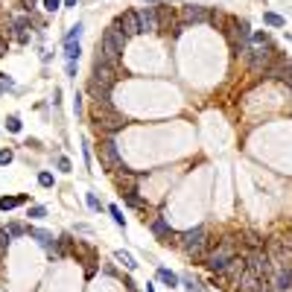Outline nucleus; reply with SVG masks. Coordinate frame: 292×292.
<instances>
[{"mask_svg":"<svg viewBox=\"0 0 292 292\" xmlns=\"http://www.w3.org/2000/svg\"><path fill=\"white\" fill-rule=\"evenodd\" d=\"M91 123H94L99 131L114 134V131L123 129L129 120H126V114H120V111L111 105V99H102V102H94V105H91Z\"/></svg>","mask_w":292,"mask_h":292,"instance_id":"nucleus-1","label":"nucleus"},{"mask_svg":"<svg viewBox=\"0 0 292 292\" xmlns=\"http://www.w3.org/2000/svg\"><path fill=\"white\" fill-rule=\"evenodd\" d=\"M117 82V67L105 65V62H94V79L88 82V94L94 97V102H102V99H111V88Z\"/></svg>","mask_w":292,"mask_h":292,"instance_id":"nucleus-2","label":"nucleus"},{"mask_svg":"<svg viewBox=\"0 0 292 292\" xmlns=\"http://www.w3.org/2000/svg\"><path fill=\"white\" fill-rule=\"evenodd\" d=\"M123 47H126V35L120 33L114 24L102 33V41H99V62L111 67H120V59H123Z\"/></svg>","mask_w":292,"mask_h":292,"instance_id":"nucleus-3","label":"nucleus"},{"mask_svg":"<svg viewBox=\"0 0 292 292\" xmlns=\"http://www.w3.org/2000/svg\"><path fill=\"white\" fill-rule=\"evenodd\" d=\"M178 240H181V246H184V251H187L190 260H205L208 257V228L205 225H196L193 231L181 234Z\"/></svg>","mask_w":292,"mask_h":292,"instance_id":"nucleus-4","label":"nucleus"},{"mask_svg":"<svg viewBox=\"0 0 292 292\" xmlns=\"http://www.w3.org/2000/svg\"><path fill=\"white\" fill-rule=\"evenodd\" d=\"M234 257H237V240H234V237H225L213 251H208V257L205 260H208V269H210L213 275H219Z\"/></svg>","mask_w":292,"mask_h":292,"instance_id":"nucleus-5","label":"nucleus"},{"mask_svg":"<svg viewBox=\"0 0 292 292\" xmlns=\"http://www.w3.org/2000/svg\"><path fill=\"white\" fill-rule=\"evenodd\" d=\"M97 149H99V164H102L108 172H120V169H123V158H120L114 140H102Z\"/></svg>","mask_w":292,"mask_h":292,"instance_id":"nucleus-6","label":"nucleus"},{"mask_svg":"<svg viewBox=\"0 0 292 292\" xmlns=\"http://www.w3.org/2000/svg\"><path fill=\"white\" fill-rule=\"evenodd\" d=\"M27 234L38 240V246L47 251V254H53V257H62V251H59V240L50 234V231H44V228H27Z\"/></svg>","mask_w":292,"mask_h":292,"instance_id":"nucleus-7","label":"nucleus"},{"mask_svg":"<svg viewBox=\"0 0 292 292\" xmlns=\"http://www.w3.org/2000/svg\"><path fill=\"white\" fill-rule=\"evenodd\" d=\"M269 263H272L269 254H266L263 249H254V251L246 257V269L254 272V275H260V278H266V275H269Z\"/></svg>","mask_w":292,"mask_h":292,"instance_id":"nucleus-8","label":"nucleus"},{"mask_svg":"<svg viewBox=\"0 0 292 292\" xmlns=\"http://www.w3.org/2000/svg\"><path fill=\"white\" fill-rule=\"evenodd\" d=\"M114 27H117L120 33L126 35V38H131V35H137V33H143V30H140V18H137V12H123V15L114 21Z\"/></svg>","mask_w":292,"mask_h":292,"instance_id":"nucleus-9","label":"nucleus"},{"mask_svg":"<svg viewBox=\"0 0 292 292\" xmlns=\"http://www.w3.org/2000/svg\"><path fill=\"white\" fill-rule=\"evenodd\" d=\"M181 18H184V24H202V21H210V12L205 6H199V3H187Z\"/></svg>","mask_w":292,"mask_h":292,"instance_id":"nucleus-10","label":"nucleus"},{"mask_svg":"<svg viewBox=\"0 0 292 292\" xmlns=\"http://www.w3.org/2000/svg\"><path fill=\"white\" fill-rule=\"evenodd\" d=\"M260 290H263V278L246 269L240 275V281H237V292H260Z\"/></svg>","mask_w":292,"mask_h":292,"instance_id":"nucleus-11","label":"nucleus"},{"mask_svg":"<svg viewBox=\"0 0 292 292\" xmlns=\"http://www.w3.org/2000/svg\"><path fill=\"white\" fill-rule=\"evenodd\" d=\"M137 18H140V30H143V33H158V9H155V6L140 9Z\"/></svg>","mask_w":292,"mask_h":292,"instance_id":"nucleus-12","label":"nucleus"},{"mask_svg":"<svg viewBox=\"0 0 292 292\" xmlns=\"http://www.w3.org/2000/svg\"><path fill=\"white\" fill-rule=\"evenodd\" d=\"M149 228H152V234H155L158 240H164V243H169V240H178V234H172V228L167 225V219H164V216H155Z\"/></svg>","mask_w":292,"mask_h":292,"instance_id":"nucleus-13","label":"nucleus"},{"mask_svg":"<svg viewBox=\"0 0 292 292\" xmlns=\"http://www.w3.org/2000/svg\"><path fill=\"white\" fill-rule=\"evenodd\" d=\"M272 290H278V292L292 290V269H278V272H275V278H272Z\"/></svg>","mask_w":292,"mask_h":292,"instance_id":"nucleus-14","label":"nucleus"},{"mask_svg":"<svg viewBox=\"0 0 292 292\" xmlns=\"http://www.w3.org/2000/svg\"><path fill=\"white\" fill-rule=\"evenodd\" d=\"M114 181H117V187L123 190V193H137L134 187H137V178L131 175V172H126V167H123V172H114Z\"/></svg>","mask_w":292,"mask_h":292,"instance_id":"nucleus-15","label":"nucleus"},{"mask_svg":"<svg viewBox=\"0 0 292 292\" xmlns=\"http://www.w3.org/2000/svg\"><path fill=\"white\" fill-rule=\"evenodd\" d=\"M24 202H27V196H3L0 199V210H12V208H18Z\"/></svg>","mask_w":292,"mask_h":292,"instance_id":"nucleus-16","label":"nucleus"},{"mask_svg":"<svg viewBox=\"0 0 292 292\" xmlns=\"http://www.w3.org/2000/svg\"><path fill=\"white\" fill-rule=\"evenodd\" d=\"M158 281L167 287H178V275H172L169 269H158Z\"/></svg>","mask_w":292,"mask_h":292,"instance_id":"nucleus-17","label":"nucleus"},{"mask_svg":"<svg viewBox=\"0 0 292 292\" xmlns=\"http://www.w3.org/2000/svg\"><path fill=\"white\" fill-rule=\"evenodd\" d=\"M79 53H82V50H79V41H67V44H65L67 62H76V59H79Z\"/></svg>","mask_w":292,"mask_h":292,"instance_id":"nucleus-18","label":"nucleus"},{"mask_svg":"<svg viewBox=\"0 0 292 292\" xmlns=\"http://www.w3.org/2000/svg\"><path fill=\"white\" fill-rule=\"evenodd\" d=\"M181 281H184V287H187V290H190V292H208V287H202V284L196 281L193 275H184Z\"/></svg>","mask_w":292,"mask_h":292,"instance_id":"nucleus-19","label":"nucleus"},{"mask_svg":"<svg viewBox=\"0 0 292 292\" xmlns=\"http://www.w3.org/2000/svg\"><path fill=\"white\" fill-rule=\"evenodd\" d=\"M126 196V205L129 208H137V210H146V202L140 199V196H134V193H123Z\"/></svg>","mask_w":292,"mask_h":292,"instance_id":"nucleus-20","label":"nucleus"},{"mask_svg":"<svg viewBox=\"0 0 292 292\" xmlns=\"http://www.w3.org/2000/svg\"><path fill=\"white\" fill-rule=\"evenodd\" d=\"M114 260H117V263H123L126 269H134V266H137V263H134V257H131L129 251H117V254H114Z\"/></svg>","mask_w":292,"mask_h":292,"instance_id":"nucleus-21","label":"nucleus"},{"mask_svg":"<svg viewBox=\"0 0 292 292\" xmlns=\"http://www.w3.org/2000/svg\"><path fill=\"white\" fill-rule=\"evenodd\" d=\"M249 41H251V50H254V47H266V44H269V35L266 33H251Z\"/></svg>","mask_w":292,"mask_h":292,"instance_id":"nucleus-22","label":"nucleus"},{"mask_svg":"<svg viewBox=\"0 0 292 292\" xmlns=\"http://www.w3.org/2000/svg\"><path fill=\"white\" fill-rule=\"evenodd\" d=\"M263 21H266L269 27H284V24H287V21H284L281 15H275V12H266V15H263Z\"/></svg>","mask_w":292,"mask_h":292,"instance_id":"nucleus-23","label":"nucleus"},{"mask_svg":"<svg viewBox=\"0 0 292 292\" xmlns=\"http://www.w3.org/2000/svg\"><path fill=\"white\" fill-rule=\"evenodd\" d=\"M9 243H12V234H9L6 228H0V254H6V249H9Z\"/></svg>","mask_w":292,"mask_h":292,"instance_id":"nucleus-24","label":"nucleus"},{"mask_svg":"<svg viewBox=\"0 0 292 292\" xmlns=\"http://www.w3.org/2000/svg\"><path fill=\"white\" fill-rule=\"evenodd\" d=\"M12 237H24L27 234V225H21V222H9V228H6Z\"/></svg>","mask_w":292,"mask_h":292,"instance_id":"nucleus-25","label":"nucleus"},{"mask_svg":"<svg viewBox=\"0 0 292 292\" xmlns=\"http://www.w3.org/2000/svg\"><path fill=\"white\" fill-rule=\"evenodd\" d=\"M108 213L114 216V222H117V225H120V228H126V216L120 213V208H114V205H111V208H108Z\"/></svg>","mask_w":292,"mask_h":292,"instance_id":"nucleus-26","label":"nucleus"},{"mask_svg":"<svg viewBox=\"0 0 292 292\" xmlns=\"http://www.w3.org/2000/svg\"><path fill=\"white\" fill-rule=\"evenodd\" d=\"M79 35H82V24H76V27H70V33L65 35V44H67V41H79Z\"/></svg>","mask_w":292,"mask_h":292,"instance_id":"nucleus-27","label":"nucleus"},{"mask_svg":"<svg viewBox=\"0 0 292 292\" xmlns=\"http://www.w3.org/2000/svg\"><path fill=\"white\" fill-rule=\"evenodd\" d=\"M6 129H9V131H21V120H18V117L12 114V117L6 120Z\"/></svg>","mask_w":292,"mask_h":292,"instance_id":"nucleus-28","label":"nucleus"},{"mask_svg":"<svg viewBox=\"0 0 292 292\" xmlns=\"http://www.w3.org/2000/svg\"><path fill=\"white\" fill-rule=\"evenodd\" d=\"M30 216H33V219H41V216H47V208L35 205V208H30Z\"/></svg>","mask_w":292,"mask_h":292,"instance_id":"nucleus-29","label":"nucleus"},{"mask_svg":"<svg viewBox=\"0 0 292 292\" xmlns=\"http://www.w3.org/2000/svg\"><path fill=\"white\" fill-rule=\"evenodd\" d=\"M38 184H41V187H53V175H50V172H41V175H38Z\"/></svg>","mask_w":292,"mask_h":292,"instance_id":"nucleus-30","label":"nucleus"},{"mask_svg":"<svg viewBox=\"0 0 292 292\" xmlns=\"http://www.w3.org/2000/svg\"><path fill=\"white\" fill-rule=\"evenodd\" d=\"M88 208H91V210H102V202H99L94 193H88Z\"/></svg>","mask_w":292,"mask_h":292,"instance_id":"nucleus-31","label":"nucleus"},{"mask_svg":"<svg viewBox=\"0 0 292 292\" xmlns=\"http://www.w3.org/2000/svg\"><path fill=\"white\" fill-rule=\"evenodd\" d=\"M44 9L47 12H56V9H62V0H44Z\"/></svg>","mask_w":292,"mask_h":292,"instance_id":"nucleus-32","label":"nucleus"},{"mask_svg":"<svg viewBox=\"0 0 292 292\" xmlns=\"http://www.w3.org/2000/svg\"><path fill=\"white\" fill-rule=\"evenodd\" d=\"M12 158H15V152H12V149H0V164H9Z\"/></svg>","mask_w":292,"mask_h":292,"instance_id":"nucleus-33","label":"nucleus"},{"mask_svg":"<svg viewBox=\"0 0 292 292\" xmlns=\"http://www.w3.org/2000/svg\"><path fill=\"white\" fill-rule=\"evenodd\" d=\"M59 169H62V172H70V161H67V158H59Z\"/></svg>","mask_w":292,"mask_h":292,"instance_id":"nucleus-34","label":"nucleus"},{"mask_svg":"<svg viewBox=\"0 0 292 292\" xmlns=\"http://www.w3.org/2000/svg\"><path fill=\"white\" fill-rule=\"evenodd\" d=\"M123 287H126V290H129V292H140V290H137V287H134V281H131V278H126V284H123Z\"/></svg>","mask_w":292,"mask_h":292,"instance_id":"nucleus-35","label":"nucleus"},{"mask_svg":"<svg viewBox=\"0 0 292 292\" xmlns=\"http://www.w3.org/2000/svg\"><path fill=\"white\" fill-rule=\"evenodd\" d=\"M67 76H73V79H76V62H67Z\"/></svg>","mask_w":292,"mask_h":292,"instance_id":"nucleus-36","label":"nucleus"},{"mask_svg":"<svg viewBox=\"0 0 292 292\" xmlns=\"http://www.w3.org/2000/svg\"><path fill=\"white\" fill-rule=\"evenodd\" d=\"M6 56V41H0V59Z\"/></svg>","mask_w":292,"mask_h":292,"instance_id":"nucleus-37","label":"nucleus"},{"mask_svg":"<svg viewBox=\"0 0 292 292\" xmlns=\"http://www.w3.org/2000/svg\"><path fill=\"white\" fill-rule=\"evenodd\" d=\"M65 6H70V9H73V6H76V0H65Z\"/></svg>","mask_w":292,"mask_h":292,"instance_id":"nucleus-38","label":"nucleus"},{"mask_svg":"<svg viewBox=\"0 0 292 292\" xmlns=\"http://www.w3.org/2000/svg\"><path fill=\"white\" fill-rule=\"evenodd\" d=\"M146 292H155V290H152V284H146Z\"/></svg>","mask_w":292,"mask_h":292,"instance_id":"nucleus-39","label":"nucleus"},{"mask_svg":"<svg viewBox=\"0 0 292 292\" xmlns=\"http://www.w3.org/2000/svg\"><path fill=\"white\" fill-rule=\"evenodd\" d=\"M263 292H278V290H266V287H263Z\"/></svg>","mask_w":292,"mask_h":292,"instance_id":"nucleus-40","label":"nucleus"}]
</instances>
